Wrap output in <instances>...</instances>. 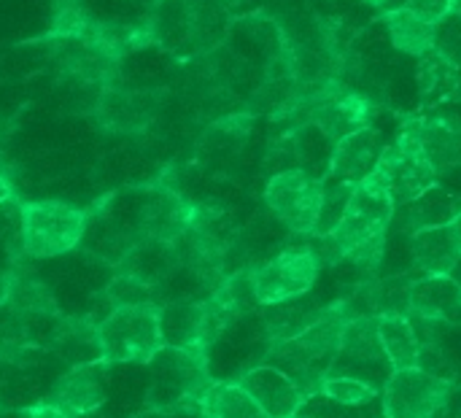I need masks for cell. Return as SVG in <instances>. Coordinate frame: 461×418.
I'll return each mask as SVG.
<instances>
[{
    "label": "cell",
    "instance_id": "obj_22",
    "mask_svg": "<svg viewBox=\"0 0 461 418\" xmlns=\"http://www.w3.org/2000/svg\"><path fill=\"white\" fill-rule=\"evenodd\" d=\"M49 357L68 365V370L103 362L100 338H97V322L89 319V316H65L62 314L57 327H54Z\"/></svg>",
    "mask_w": 461,
    "mask_h": 418
},
{
    "label": "cell",
    "instance_id": "obj_4",
    "mask_svg": "<svg viewBox=\"0 0 461 418\" xmlns=\"http://www.w3.org/2000/svg\"><path fill=\"white\" fill-rule=\"evenodd\" d=\"M89 211L62 200L22 203V257L54 259L81 249Z\"/></svg>",
    "mask_w": 461,
    "mask_h": 418
},
{
    "label": "cell",
    "instance_id": "obj_35",
    "mask_svg": "<svg viewBox=\"0 0 461 418\" xmlns=\"http://www.w3.org/2000/svg\"><path fill=\"white\" fill-rule=\"evenodd\" d=\"M402 5L432 27H438L454 14V0H405Z\"/></svg>",
    "mask_w": 461,
    "mask_h": 418
},
{
    "label": "cell",
    "instance_id": "obj_5",
    "mask_svg": "<svg viewBox=\"0 0 461 418\" xmlns=\"http://www.w3.org/2000/svg\"><path fill=\"white\" fill-rule=\"evenodd\" d=\"M211 384H213V378L208 370V354L165 346L149 362L146 408L149 411H173L181 405L200 403Z\"/></svg>",
    "mask_w": 461,
    "mask_h": 418
},
{
    "label": "cell",
    "instance_id": "obj_16",
    "mask_svg": "<svg viewBox=\"0 0 461 418\" xmlns=\"http://www.w3.org/2000/svg\"><path fill=\"white\" fill-rule=\"evenodd\" d=\"M105 376H108L105 362L70 368L68 373H62L51 384V389H49V395L43 400L54 403L57 408H62L65 413H70L73 418L92 416L105 403V395H108Z\"/></svg>",
    "mask_w": 461,
    "mask_h": 418
},
{
    "label": "cell",
    "instance_id": "obj_6",
    "mask_svg": "<svg viewBox=\"0 0 461 418\" xmlns=\"http://www.w3.org/2000/svg\"><path fill=\"white\" fill-rule=\"evenodd\" d=\"M321 262L316 251L305 243H289L276 257L249 268L251 292L259 308L284 305L300 297H308V292L316 286L321 276Z\"/></svg>",
    "mask_w": 461,
    "mask_h": 418
},
{
    "label": "cell",
    "instance_id": "obj_23",
    "mask_svg": "<svg viewBox=\"0 0 461 418\" xmlns=\"http://www.w3.org/2000/svg\"><path fill=\"white\" fill-rule=\"evenodd\" d=\"M159 330L167 349L200 351L205 349V303L203 300H165L159 303Z\"/></svg>",
    "mask_w": 461,
    "mask_h": 418
},
{
    "label": "cell",
    "instance_id": "obj_10",
    "mask_svg": "<svg viewBox=\"0 0 461 418\" xmlns=\"http://www.w3.org/2000/svg\"><path fill=\"white\" fill-rule=\"evenodd\" d=\"M265 205L267 211L297 238L313 235L321 203H324V181L305 173L303 168L278 173L265 184Z\"/></svg>",
    "mask_w": 461,
    "mask_h": 418
},
{
    "label": "cell",
    "instance_id": "obj_2",
    "mask_svg": "<svg viewBox=\"0 0 461 418\" xmlns=\"http://www.w3.org/2000/svg\"><path fill=\"white\" fill-rule=\"evenodd\" d=\"M351 316L346 314L343 303L335 300L324 308V314L294 341L265 346V362L270 368H278L284 376H289L305 400L321 395V384L332 373V365L340 351V341L346 332V324Z\"/></svg>",
    "mask_w": 461,
    "mask_h": 418
},
{
    "label": "cell",
    "instance_id": "obj_34",
    "mask_svg": "<svg viewBox=\"0 0 461 418\" xmlns=\"http://www.w3.org/2000/svg\"><path fill=\"white\" fill-rule=\"evenodd\" d=\"M435 51H438L440 57H446L451 65H456L461 70V19L456 14H451L446 22L438 24Z\"/></svg>",
    "mask_w": 461,
    "mask_h": 418
},
{
    "label": "cell",
    "instance_id": "obj_30",
    "mask_svg": "<svg viewBox=\"0 0 461 418\" xmlns=\"http://www.w3.org/2000/svg\"><path fill=\"white\" fill-rule=\"evenodd\" d=\"M5 311H14V314L30 316V319H57V316H62V311H59L51 289L46 286V281H41L38 276H32L22 265L14 268V286H11V297H8Z\"/></svg>",
    "mask_w": 461,
    "mask_h": 418
},
{
    "label": "cell",
    "instance_id": "obj_24",
    "mask_svg": "<svg viewBox=\"0 0 461 418\" xmlns=\"http://www.w3.org/2000/svg\"><path fill=\"white\" fill-rule=\"evenodd\" d=\"M461 211V197L443 189V186H432L429 192H424L419 200L400 205L394 211V222L392 227H397L400 235L411 238L413 232L429 230V227H443L451 224Z\"/></svg>",
    "mask_w": 461,
    "mask_h": 418
},
{
    "label": "cell",
    "instance_id": "obj_32",
    "mask_svg": "<svg viewBox=\"0 0 461 418\" xmlns=\"http://www.w3.org/2000/svg\"><path fill=\"white\" fill-rule=\"evenodd\" d=\"M381 392L384 389L351 376H327V381L321 384V397L343 408H367L373 403H381Z\"/></svg>",
    "mask_w": 461,
    "mask_h": 418
},
{
    "label": "cell",
    "instance_id": "obj_7",
    "mask_svg": "<svg viewBox=\"0 0 461 418\" xmlns=\"http://www.w3.org/2000/svg\"><path fill=\"white\" fill-rule=\"evenodd\" d=\"M386 418H461V386L419 368L394 370L381 392Z\"/></svg>",
    "mask_w": 461,
    "mask_h": 418
},
{
    "label": "cell",
    "instance_id": "obj_15",
    "mask_svg": "<svg viewBox=\"0 0 461 418\" xmlns=\"http://www.w3.org/2000/svg\"><path fill=\"white\" fill-rule=\"evenodd\" d=\"M384 149H386V143H384V135H381V130L375 124L343 138L332 149V159H330L324 181L327 184L357 186L359 181H365L367 176L375 173Z\"/></svg>",
    "mask_w": 461,
    "mask_h": 418
},
{
    "label": "cell",
    "instance_id": "obj_21",
    "mask_svg": "<svg viewBox=\"0 0 461 418\" xmlns=\"http://www.w3.org/2000/svg\"><path fill=\"white\" fill-rule=\"evenodd\" d=\"M411 316L432 324L461 327V286L451 276H424L411 292Z\"/></svg>",
    "mask_w": 461,
    "mask_h": 418
},
{
    "label": "cell",
    "instance_id": "obj_39",
    "mask_svg": "<svg viewBox=\"0 0 461 418\" xmlns=\"http://www.w3.org/2000/svg\"><path fill=\"white\" fill-rule=\"evenodd\" d=\"M451 227H454V232H456V238H459V243H461V211L456 214V219L451 222Z\"/></svg>",
    "mask_w": 461,
    "mask_h": 418
},
{
    "label": "cell",
    "instance_id": "obj_14",
    "mask_svg": "<svg viewBox=\"0 0 461 418\" xmlns=\"http://www.w3.org/2000/svg\"><path fill=\"white\" fill-rule=\"evenodd\" d=\"M392 365L384 354L381 338H378V319L375 316H359L346 324L338 359L332 365L330 376H351L362 378L373 386L386 384L392 376ZM381 389V386H378Z\"/></svg>",
    "mask_w": 461,
    "mask_h": 418
},
{
    "label": "cell",
    "instance_id": "obj_9",
    "mask_svg": "<svg viewBox=\"0 0 461 418\" xmlns=\"http://www.w3.org/2000/svg\"><path fill=\"white\" fill-rule=\"evenodd\" d=\"M122 224H127L135 238H151L162 243H178L189 224L194 203L186 200L173 186H146L138 192V200L132 203L130 214H119L116 208H108Z\"/></svg>",
    "mask_w": 461,
    "mask_h": 418
},
{
    "label": "cell",
    "instance_id": "obj_33",
    "mask_svg": "<svg viewBox=\"0 0 461 418\" xmlns=\"http://www.w3.org/2000/svg\"><path fill=\"white\" fill-rule=\"evenodd\" d=\"M0 246L11 254V259L22 262V203L19 197L0 203Z\"/></svg>",
    "mask_w": 461,
    "mask_h": 418
},
{
    "label": "cell",
    "instance_id": "obj_31",
    "mask_svg": "<svg viewBox=\"0 0 461 418\" xmlns=\"http://www.w3.org/2000/svg\"><path fill=\"white\" fill-rule=\"evenodd\" d=\"M203 418H267L238 381H213L203 400Z\"/></svg>",
    "mask_w": 461,
    "mask_h": 418
},
{
    "label": "cell",
    "instance_id": "obj_20",
    "mask_svg": "<svg viewBox=\"0 0 461 418\" xmlns=\"http://www.w3.org/2000/svg\"><path fill=\"white\" fill-rule=\"evenodd\" d=\"M411 270L424 276H451L461 259V243L451 224L429 227L408 238Z\"/></svg>",
    "mask_w": 461,
    "mask_h": 418
},
{
    "label": "cell",
    "instance_id": "obj_36",
    "mask_svg": "<svg viewBox=\"0 0 461 418\" xmlns=\"http://www.w3.org/2000/svg\"><path fill=\"white\" fill-rule=\"evenodd\" d=\"M16 197V189H14V178L8 176V170L0 165V203H8Z\"/></svg>",
    "mask_w": 461,
    "mask_h": 418
},
{
    "label": "cell",
    "instance_id": "obj_8",
    "mask_svg": "<svg viewBox=\"0 0 461 418\" xmlns=\"http://www.w3.org/2000/svg\"><path fill=\"white\" fill-rule=\"evenodd\" d=\"M394 211H397V205H394V200H392V195H389V189L378 173L359 181L351 189V197H348V205H346L340 224L330 235L340 251V259L348 251H354L357 246H362L378 235H386L392 230Z\"/></svg>",
    "mask_w": 461,
    "mask_h": 418
},
{
    "label": "cell",
    "instance_id": "obj_41",
    "mask_svg": "<svg viewBox=\"0 0 461 418\" xmlns=\"http://www.w3.org/2000/svg\"><path fill=\"white\" fill-rule=\"evenodd\" d=\"M454 14L461 19V0H454Z\"/></svg>",
    "mask_w": 461,
    "mask_h": 418
},
{
    "label": "cell",
    "instance_id": "obj_1",
    "mask_svg": "<svg viewBox=\"0 0 461 418\" xmlns=\"http://www.w3.org/2000/svg\"><path fill=\"white\" fill-rule=\"evenodd\" d=\"M151 46L194 62L227 43L232 16L224 0H157L146 16Z\"/></svg>",
    "mask_w": 461,
    "mask_h": 418
},
{
    "label": "cell",
    "instance_id": "obj_40",
    "mask_svg": "<svg viewBox=\"0 0 461 418\" xmlns=\"http://www.w3.org/2000/svg\"><path fill=\"white\" fill-rule=\"evenodd\" d=\"M451 278H454V281H456V284H459V286H461V259H459V262H456V268L451 270Z\"/></svg>",
    "mask_w": 461,
    "mask_h": 418
},
{
    "label": "cell",
    "instance_id": "obj_11",
    "mask_svg": "<svg viewBox=\"0 0 461 418\" xmlns=\"http://www.w3.org/2000/svg\"><path fill=\"white\" fill-rule=\"evenodd\" d=\"M303 111H305V122L313 124L332 146H338L343 138L370 127L378 108L370 95L359 89H348L338 81L324 92L313 95Z\"/></svg>",
    "mask_w": 461,
    "mask_h": 418
},
{
    "label": "cell",
    "instance_id": "obj_26",
    "mask_svg": "<svg viewBox=\"0 0 461 418\" xmlns=\"http://www.w3.org/2000/svg\"><path fill=\"white\" fill-rule=\"evenodd\" d=\"M419 97L429 108H443L461 100V70L438 51H429L416 65Z\"/></svg>",
    "mask_w": 461,
    "mask_h": 418
},
{
    "label": "cell",
    "instance_id": "obj_17",
    "mask_svg": "<svg viewBox=\"0 0 461 418\" xmlns=\"http://www.w3.org/2000/svg\"><path fill=\"white\" fill-rule=\"evenodd\" d=\"M238 384L251 395V400L265 411L267 418H294L305 405V397L297 389V384L270 365L249 368L246 373H240Z\"/></svg>",
    "mask_w": 461,
    "mask_h": 418
},
{
    "label": "cell",
    "instance_id": "obj_28",
    "mask_svg": "<svg viewBox=\"0 0 461 418\" xmlns=\"http://www.w3.org/2000/svg\"><path fill=\"white\" fill-rule=\"evenodd\" d=\"M384 24L389 32V41L397 51L408 54V57H427L429 51H435V41H438V27L427 24L424 19H419L413 11H408L405 5L389 8L384 14Z\"/></svg>",
    "mask_w": 461,
    "mask_h": 418
},
{
    "label": "cell",
    "instance_id": "obj_18",
    "mask_svg": "<svg viewBox=\"0 0 461 418\" xmlns=\"http://www.w3.org/2000/svg\"><path fill=\"white\" fill-rule=\"evenodd\" d=\"M421 154L427 157V162L432 165V170L438 176L454 170L461 165V124L454 122L451 116L446 114H435V116H411L402 122Z\"/></svg>",
    "mask_w": 461,
    "mask_h": 418
},
{
    "label": "cell",
    "instance_id": "obj_38",
    "mask_svg": "<svg viewBox=\"0 0 461 418\" xmlns=\"http://www.w3.org/2000/svg\"><path fill=\"white\" fill-rule=\"evenodd\" d=\"M11 132H14V122L0 114V165H3V151H5V143H8Z\"/></svg>",
    "mask_w": 461,
    "mask_h": 418
},
{
    "label": "cell",
    "instance_id": "obj_19",
    "mask_svg": "<svg viewBox=\"0 0 461 418\" xmlns=\"http://www.w3.org/2000/svg\"><path fill=\"white\" fill-rule=\"evenodd\" d=\"M181 262H178V251L176 243H162V241H151V238H138L127 257L122 259V265L116 268L119 276H127L154 292H159L176 273H178Z\"/></svg>",
    "mask_w": 461,
    "mask_h": 418
},
{
    "label": "cell",
    "instance_id": "obj_12",
    "mask_svg": "<svg viewBox=\"0 0 461 418\" xmlns=\"http://www.w3.org/2000/svg\"><path fill=\"white\" fill-rule=\"evenodd\" d=\"M165 103V89L157 86H124L122 81L103 89L92 119L111 135H143L157 122Z\"/></svg>",
    "mask_w": 461,
    "mask_h": 418
},
{
    "label": "cell",
    "instance_id": "obj_27",
    "mask_svg": "<svg viewBox=\"0 0 461 418\" xmlns=\"http://www.w3.org/2000/svg\"><path fill=\"white\" fill-rule=\"evenodd\" d=\"M327 305L319 303H308V297L284 303V305H273L265 308L262 316V338L265 346H276V343H289L294 341L300 332H305L321 314Z\"/></svg>",
    "mask_w": 461,
    "mask_h": 418
},
{
    "label": "cell",
    "instance_id": "obj_29",
    "mask_svg": "<svg viewBox=\"0 0 461 418\" xmlns=\"http://www.w3.org/2000/svg\"><path fill=\"white\" fill-rule=\"evenodd\" d=\"M378 338L392 370H413L421 359V338L411 316H381Z\"/></svg>",
    "mask_w": 461,
    "mask_h": 418
},
{
    "label": "cell",
    "instance_id": "obj_25",
    "mask_svg": "<svg viewBox=\"0 0 461 418\" xmlns=\"http://www.w3.org/2000/svg\"><path fill=\"white\" fill-rule=\"evenodd\" d=\"M254 116L251 114H230L216 119L203 138L197 141V159L205 168H224L230 165L238 151L243 149Z\"/></svg>",
    "mask_w": 461,
    "mask_h": 418
},
{
    "label": "cell",
    "instance_id": "obj_37",
    "mask_svg": "<svg viewBox=\"0 0 461 418\" xmlns=\"http://www.w3.org/2000/svg\"><path fill=\"white\" fill-rule=\"evenodd\" d=\"M11 286H14V270H0V308L8 305Z\"/></svg>",
    "mask_w": 461,
    "mask_h": 418
},
{
    "label": "cell",
    "instance_id": "obj_3",
    "mask_svg": "<svg viewBox=\"0 0 461 418\" xmlns=\"http://www.w3.org/2000/svg\"><path fill=\"white\" fill-rule=\"evenodd\" d=\"M100 354L103 362L111 365H149L162 349V330H159V305H122L111 308L97 322Z\"/></svg>",
    "mask_w": 461,
    "mask_h": 418
},
{
    "label": "cell",
    "instance_id": "obj_13",
    "mask_svg": "<svg viewBox=\"0 0 461 418\" xmlns=\"http://www.w3.org/2000/svg\"><path fill=\"white\" fill-rule=\"evenodd\" d=\"M375 173L386 184V189H389L397 208L419 200L424 192L438 186V178H440L432 170V165L427 162V157L421 154L413 132L405 124L400 127L397 138L392 143H386Z\"/></svg>",
    "mask_w": 461,
    "mask_h": 418
}]
</instances>
